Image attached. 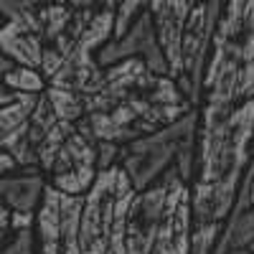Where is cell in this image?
Listing matches in <instances>:
<instances>
[{
  "label": "cell",
  "mask_w": 254,
  "mask_h": 254,
  "mask_svg": "<svg viewBox=\"0 0 254 254\" xmlns=\"http://www.w3.org/2000/svg\"><path fill=\"white\" fill-rule=\"evenodd\" d=\"M190 5H193L190 0H155V3H147V13H150L153 28H155V41L165 59L171 79L178 76L181 41H183V28H186Z\"/></svg>",
  "instance_id": "4fadbf2b"
},
{
  "label": "cell",
  "mask_w": 254,
  "mask_h": 254,
  "mask_svg": "<svg viewBox=\"0 0 254 254\" xmlns=\"http://www.w3.org/2000/svg\"><path fill=\"white\" fill-rule=\"evenodd\" d=\"M190 110L171 76H155L142 61L130 59L104 69V87L87 97L81 122L97 142L127 145L171 127Z\"/></svg>",
  "instance_id": "7a4b0ae2"
},
{
  "label": "cell",
  "mask_w": 254,
  "mask_h": 254,
  "mask_svg": "<svg viewBox=\"0 0 254 254\" xmlns=\"http://www.w3.org/2000/svg\"><path fill=\"white\" fill-rule=\"evenodd\" d=\"M99 176L97 168V140L84 127V122L71 125L59 150L44 168V178L51 188L69 196H84Z\"/></svg>",
  "instance_id": "ba28073f"
},
{
  "label": "cell",
  "mask_w": 254,
  "mask_h": 254,
  "mask_svg": "<svg viewBox=\"0 0 254 254\" xmlns=\"http://www.w3.org/2000/svg\"><path fill=\"white\" fill-rule=\"evenodd\" d=\"M44 49H46V41H44V28H41V20H38V3H33L20 15L5 20L0 26V51L15 66L38 71Z\"/></svg>",
  "instance_id": "7c38bea8"
},
{
  "label": "cell",
  "mask_w": 254,
  "mask_h": 254,
  "mask_svg": "<svg viewBox=\"0 0 254 254\" xmlns=\"http://www.w3.org/2000/svg\"><path fill=\"white\" fill-rule=\"evenodd\" d=\"M49 104H51V112L56 115L59 122L64 125H79L84 117H87V97L71 92V89H46L44 92Z\"/></svg>",
  "instance_id": "2e32d148"
},
{
  "label": "cell",
  "mask_w": 254,
  "mask_h": 254,
  "mask_svg": "<svg viewBox=\"0 0 254 254\" xmlns=\"http://www.w3.org/2000/svg\"><path fill=\"white\" fill-rule=\"evenodd\" d=\"M147 8V3H122L115 5V36L112 38H122L127 31L132 28V23L142 15V10Z\"/></svg>",
  "instance_id": "d6986e66"
},
{
  "label": "cell",
  "mask_w": 254,
  "mask_h": 254,
  "mask_svg": "<svg viewBox=\"0 0 254 254\" xmlns=\"http://www.w3.org/2000/svg\"><path fill=\"white\" fill-rule=\"evenodd\" d=\"M165 176L168 190L150 254H190V234H193L190 186L181 181L176 168H171Z\"/></svg>",
  "instance_id": "9c48e42d"
},
{
  "label": "cell",
  "mask_w": 254,
  "mask_h": 254,
  "mask_svg": "<svg viewBox=\"0 0 254 254\" xmlns=\"http://www.w3.org/2000/svg\"><path fill=\"white\" fill-rule=\"evenodd\" d=\"M165 190H168V176L158 178L153 186L145 190H137L130 211H127V226H125V249L127 254H150L155 231L160 224L163 203H165Z\"/></svg>",
  "instance_id": "8fae6325"
},
{
  "label": "cell",
  "mask_w": 254,
  "mask_h": 254,
  "mask_svg": "<svg viewBox=\"0 0 254 254\" xmlns=\"http://www.w3.org/2000/svg\"><path fill=\"white\" fill-rule=\"evenodd\" d=\"M254 99L234 107H198L196 163L190 178V254H214L252 158Z\"/></svg>",
  "instance_id": "6da1fadb"
},
{
  "label": "cell",
  "mask_w": 254,
  "mask_h": 254,
  "mask_svg": "<svg viewBox=\"0 0 254 254\" xmlns=\"http://www.w3.org/2000/svg\"><path fill=\"white\" fill-rule=\"evenodd\" d=\"M252 242H254V155L249 158L237 201L231 206L229 219L224 221L214 254L242 252V249H249Z\"/></svg>",
  "instance_id": "5bb4252c"
},
{
  "label": "cell",
  "mask_w": 254,
  "mask_h": 254,
  "mask_svg": "<svg viewBox=\"0 0 254 254\" xmlns=\"http://www.w3.org/2000/svg\"><path fill=\"white\" fill-rule=\"evenodd\" d=\"M0 26H3V18H0Z\"/></svg>",
  "instance_id": "f1b7e54d"
},
{
  "label": "cell",
  "mask_w": 254,
  "mask_h": 254,
  "mask_svg": "<svg viewBox=\"0 0 254 254\" xmlns=\"http://www.w3.org/2000/svg\"><path fill=\"white\" fill-rule=\"evenodd\" d=\"M229 254H252L249 249H242V252H229Z\"/></svg>",
  "instance_id": "4316f807"
},
{
  "label": "cell",
  "mask_w": 254,
  "mask_h": 254,
  "mask_svg": "<svg viewBox=\"0 0 254 254\" xmlns=\"http://www.w3.org/2000/svg\"><path fill=\"white\" fill-rule=\"evenodd\" d=\"M249 252H252V254H254V242H252V244H249Z\"/></svg>",
  "instance_id": "83f0119b"
},
{
  "label": "cell",
  "mask_w": 254,
  "mask_h": 254,
  "mask_svg": "<svg viewBox=\"0 0 254 254\" xmlns=\"http://www.w3.org/2000/svg\"><path fill=\"white\" fill-rule=\"evenodd\" d=\"M79 219H81V196L61 193V190L46 183L31 229L36 254H81Z\"/></svg>",
  "instance_id": "52a82bcc"
},
{
  "label": "cell",
  "mask_w": 254,
  "mask_h": 254,
  "mask_svg": "<svg viewBox=\"0 0 254 254\" xmlns=\"http://www.w3.org/2000/svg\"><path fill=\"white\" fill-rule=\"evenodd\" d=\"M10 229L15 231H26L33 229V214H18V211H10Z\"/></svg>",
  "instance_id": "603a6c76"
},
{
  "label": "cell",
  "mask_w": 254,
  "mask_h": 254,
  "mask_svg": "<svg viewBox=\"0 0 254 254\" xmlns=\"http://www.w3.org/2000/svg\"><path fill=\"white\" fill-rule=\"evenodd\" d=\"M15 97H18V94L8 92V89L3 87V81H0V107H3V104H10V102H13Z\"/></svg>",
  "instance_id": "484cf974"
},
{
  "label": "cell",
  "mask_w": 254,
  "mask_h": 254,
  "mask_svg": "<svg viewBox=\"0 0 254 254\" xmlns=\"http://www.w3.org/2000/svg\"><path fill=\"white\" fill-rule=\"evenodd\" d=\"M71 15H74L71 3H61V5H38V20H41V28H44V41H46V46L54 44V41L69 28Z\"/></svg>",
  "instance_id": "e0dca14e"
},
{
  "label": "cell",
  "mask_w": 254,
  "mask_h": 254,
  "mask_svg": "<svg viewBox=\"0 0 254 254\" xmlns=\"http://www.w3.org/2000/svg\"><path fill=\"white\" fill-rule=\"evenodd\" d=\"M13 66H15V64H13V61H10L3 51H0V76H5V74H8Z\"/></svg>",
  "instance_id": "d4e9b609"
},
{
  "label": "cell",
  "mask_w": 254,
  "mask_h": 254,
  "mask_svg": "<svg viewBox=\"0 0 254 254\" xmlns=\"http://www.w3.org/2000/svg\"><path fill=\"white\" fill-rule=\"evenodd\" d=\"M120 147L122 145H115V142H97V168L99 171H107V168L117 165Z\"/></svg>",
  "instance_id": "44dd1931"
},
{
  "label": "cell",
  "mask_w": 254,
  "mask_h": 254,
  "mask_svg": "<svg viewBox=\"0 0 254 254\" xmlns=\"http://www.w3.org/2000/svg\"><path fill=\"white\" fill-rule=\"evenodd\" d=\"M221 13V3H193L183 28L181 41V64L178 76L173 79L178 92L186 97V102L193 110L201 107V89H203V71L211 51V38Z\"/></svg>",
  "instance_id": "8992f818"
},
{
  "label": "cell",
  "mask_w": 254,
  "mask_h": 254,
  "mask_svg": "<svg viewBox=\"0 0 254 254\" xmlns=\"http://www.w3.org/2000/svg\"><path fill=\"white\" fill-rule=\"evenodd\" d=\"M0 254H36V244H33V231H15V234L5 242V247L0 249Z\"/></svg>",
  "instance_id": "ffe728a7"
},
{
  "label": "cell",
  "mask_w": 254,
  "mask_h": 254,
  "mask_svg": "<svg viewBox=\"0 0 254 254\" xmlns=\"http://www.w3.org/2000/svg\"><path fill=\"white\" fill-rule=\"evenodd\" d=\"M254 99V0L221 5L203 71L201 104L234 107Z\"/></svg>",
  "instance_id": "3957f363"
},
{
  "label": "cell",
  "mask_w": 254,
  "mask_h": 254,
  "mask_svg": "<svg viewBox=\"0 0 254 254\" xmlns=\"http://www.w3.org/2000/svg\"><path fill=\"white\" fill-rule=\"evenodd\" d=\"M196 125H198V110H190L186 117H181L165 130H158L153 135H145L135 142H127L120 147L117 165L125 171L127 181L132 183L135 190H145L158 178H163V173L171 171L176 165L178 145L183 135Z\"/></svg>",
  "instance_id": "5b68a950"
},
{
  "label": "cell",
  "mask_w": 254,
  "mask_h": 254,
  "mask_svg": "<svg viewBox=\"0 0 254 254\" xmlns=\"http://www.w3.org/2000/svg\"><path fill=\"white\" fill-rule=\"evenodd\" d=\"M13 237V229H10V208L5 203H0V249L5 247V242Z\"/></svg>",
  "instance_id": "7402d4cb"
},
{
  "label": "cell",
  "mask_w": 254,
  "mask_h": 254,
  "mask_svg": "<svg viewBox=\"0 0 254 254\" xmlns=\"http://www.w3.org/2000/svg\"><path fill=\"white\" fill-rule=\"evenodd\" d=\"M18 171V163L13 160V155H8L5 150H0V178H8Z\"/></svg>",
  "instance_id": "cb8c5ba5"
},
{
  "label": "cell",
  "mask_w": 254,
  "mask_h": 254,
  "mask_svg": "<svg viewBox=\"0 0 254 254\" xmlns=\"http://www.w3.org/2000/svg\"><path fill=\"white\" fill-rule=\"evenodd\" d=\"M137 190L120 165L99 171L92 188L81 196L79 249L81 254H127V211Z\"/></svg>",
  "instance_id": "277c9868"
},
{
  "label": "cell",
  "mask_w": 254,
  "mask_h": 254,
  "mask_svg": "<svg viewBox=\"0 0 254 254\" xmlns=\"http://www.w3.org/2000/svg\"><path fill=\"white\" fill-rule=\"evenodd\" d=\"M130 59L142 61L155 76H168V66H165V59L158 49L153 18L147 13V8L142 10V15L135 20L132 28L122 38H112L110 44L104 49H99V54H97V64L102 69L115 66L120 61H130Z\"/></svg>",
  "instance_id": "30bf717a"
},
{
  "label": "cell",
  "mask_w": 254,
  "mask_h": 254,
  "mask_svg": "<svg viewBox=\"0 0 254 254\" xmlns=\"http://www.w3.org/2000/svg\"><path fill=\"white\" fill-rule=\"evenodd\" d=\"M46 190V178L33 168H18L8 178H0V203L18 214H36L41 196Z\"/></svg>",
  "instance_id": "9a60e30c"
},
{
  "label": "cell",
  "mask_w": 254,
  "mask_h": 254,
  "mask_svg": "<svg viewBox=\"0 0 254 254\" xmlns=\"http://www.w3.org/2000/svg\"><path fill=\"white\" fill-rule=\"evenodd\" d=\"M3 87L13 94H31V97H38L46 92V81L41 79V74L36 69H26V66H13L5 76H0Z\"/></svg>",
  "instance_id": "ac0fdd59"
}]
</instances>
